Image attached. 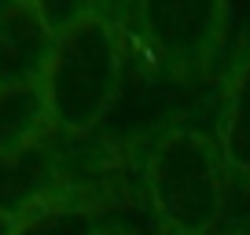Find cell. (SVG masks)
Returning <instances> with one entry per match:
<instances>
[{
  "label": "cell",
  "instance_id": "cell-2",
  "mask_svg": "<svg viewBox=\"0 0 250 235\" xmlns=\"http://www.w3.org/2000/svg\"><path fill=\"white\" fill-rule=\"evenodd\" d=\"M155 235H213L225 217L228 173L217 136L169 125L147 143L140 169Z\"/></svg>",
  "mask_w": 250,
  "mask_h": 235
},
{
  "label": "cell",
  "instance_id": "cell-9",
  "mask_svg": "<svg viewBox=\"0 0 250 235\" xmlns=\"http://www.w3.org/2000/svg\"><path fill=\"white\" fill-rule=\"evenodd\" d=\"M41 11H44V19L52 22L55 33L70 30L74 22H81V19H88L96 8H103L107 0H37Z\"/></svg>",
  "mask_w": 250,
  "mask_h": 235
},
{
  "label": "cell",
  "instance_id": "cell-6",
  "mask_svg": "<svg viewBox=\"0 0 250 235\" xmlns=\"http://www.w3.org/2000/svg\"><path fill=\"white\" fill-rule=\"evenodd\" d=\"M217 147H221L228 184L250 188V48H243L232 70L225 74Z\"/></svg>",
  "mask_w": 250,
  "mask_h": 235
},
{
  "label": "cell",
  "instance_id": "cell-1",
  "mask_svg": "<svg viewBox=\"0 0 250 235\" xmlns=\"http://www.w3.org/2000/svg\"><path fill=\"white\" fill-rule=\"evenodd\" d=\"M129 63V33L110 4L62 30L37 92L52 129L66 140L88 136L118 103Z\"/></svg>",
  "mask_w": 250,
  "mask_h": 235
},
{
  "label": "cell",
  "instance_id": "cell-8",
  "mask_svg": "<svg viewBox=\"0 0 250 235\" xmlns=\"http://www.w3.org/2000/svg\"><path fill=\"white\" fill-rule=\"evenodd\" d=\"M48 136H55V129L37 88L0 85V155L30 147Z\"/></svg>",
  "mask_w": 250,
  "mask_h": 235
},
{
  "label": "cell",
  "instance_id": "cell-11",
  "mask_svg": "<svg viewBox=\"0 0 250 235\" xmlns=\"http://www.w3.org/2000/svg\"><path fill=\"white\" fill-rule=\"evenodd\" d=\"M228 235H250V224H239V228H232Z\"/></svg>",
  "mask_w": 250,
  "mask_h": 235
},
{
  "label": "cell",
  "instance_id": "cell-5",
  "mask_svg": "<svg viewBox=\"0 0 250 235\" xmlns=\"http://www.w3.org/2000/svg\"><path fill=\"white\" fill-rule=\"evenodd\" d=\"M59 33L37 0H0V85L37 88Z\"/></svg>",
  "mask_w": 250,
  "mask_h": 235
},
{
  "label": "cell",
  "instance_id": "cell-4",
  "mask_svg": "<svg viewBox=\"0 0 250 235\" xmlns=\"http://www.w3.org/2000/svg\"><path fill=\"white\" fill-rule=\"evenodd\" d=\"M92 188H100V169L85 165V155L74 147V140L59 133L0 155V213L11 220Z\"/></svg>",
  "mask_w": 250,
  "mask_h": 235
},
{
  "label": "cell",
  "instance_id": "cell-3",
  "mask_svg": "<svg viewBox=\"0 0 250 235\" xmlns=\"http://www.w3.org/2000/svg\"><path fill=\"white\" fill-rule=\"evenodd\" d=\"M232 26V0H133L136 48L151 74L173 85L210 78Z\"/></svg>",
  "mask_w": 250,
  "mask_h": 235
},
{
  "label": "cell",
  "instance_id": "cell-7",
  "mask_svg": "<svg viewBox=\"0 0 250 235\" xmlns=\"http://www.w3.org/2000/svg\"><path fill=\"white\" fill-rule=\"evenodd\" d=\"M122 232L125 228L114 217V206L107 202V191L92 188L33 210L30 217L15 220L11 235H122Z\"/></svg>",
  "mask_w": 250,
  "mask_h": 235
},
{
  "label": "cell",
  "instance_id": "cell-10",
  "mask_svg": "<svg viewBox=\"0 0 250 235\" xmlns=\"http://www.w3.org/2000/svg\"><path fill=\"white\" fill-rule=\"evenodd\" d=\"M15 232V220L11 217H4V213H0V235H11Z\"/></svg>",
  "mask_w": 250,
  "mask_h": 235
}]
</instances>
